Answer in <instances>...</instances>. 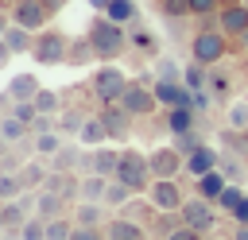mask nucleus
I'll use <instances>...</instances> for the list:
<instances>
[{"label": "nucleus", "mask_w": 248, "mask_h": 240, "mask_svg": "<svg viewBox=\"0 0 248 240\" xmlns=\"http://www.w3.org/2000/svg\"><path fill=\"white\" fill-rule=\"evenodd\" d=\"M85 39H89V46H93V54L97 58H116V54H124V46H128V35H124V23H116V19H108L105 12L89 23V31H85Z\"/></svg>", "instance_id": "obj_1"}, {"label": "nucleus", "mask_w": 248, "mask_h": 240, "mask_svg": "<svg viewBox=\"0 0 248 240\" xmlns=\"http://www.w3.org/2000/svg\"><path fill=\"white\" fill-rule=\"evenodd\" d=\"M31 58H35L39 66H62V62H70V39H66V31L43 27V31L35 35Z\"/></svg>", "instance_id": "obj_2"}, {"label": "nucleus", "mask_w": 248, "mask_h": 240, "mask_svg": "<svg viewBox=\"0 0 248 240\" xmlns=\"http://www.w3.org/2000/svg\"><path fill=\"white\" fill-rule=\"evenodd\" d=\"M225 54H229V35L221 27H202L190 39V58L202 62V66H217Z\"/></svg>", "instance_id": "obj_3"}, {"label": "nucleus", "mask_w": 248, "mask_h": 240, "mask_svg": "<svg viewBox=\"0 0 248 240\" xmlns=\"http://www.w3.org/2000/svg\"><path fill=\"white\" fill-rule=\"evenodd\" d=\"M116 178H120V182H128L136 194H143V190L155 182V174H151V159H147V155H140L136 147H124V151H120Z\"/></svg>", "instance_id": "obj_4"}, {"label": "nucleus", "mask_w": 248, "mask_h": 240, "mask_svg": "<svg viewBox=\"0 0 248 240\" xmlns=\"http://www.w3.org/2000/svg\"><path fill=\"white\" fill-rule=\"evenodd\" d=\"M89 89H93V97H97V101H105V105H116V101H120V93L128 89V77H124V70H120V66L105 62L101 70H93V81H89Z\"/></svg>", "instance_id": "obj_5"}, {"label": "nucleus", "mask_w": 248, "mask_h": 240, "mask_svg": "<svg viewBox=\"0 0 248 240\" xmlns=\"http://www.w3.org/2000/svg\"><path fill=\"white\" fill-rule=\"evenodd\" d=\"M178 221H182V225H190V228H198V232H213V225H217L213 201H209V197H202V194L186 197V201H182V209H178Z\"/></svg>", "instance_id": "obj_6"}, {"label": "nucleus", "mask_w": 248, "mask_h": 240, "mask_svg": "<svg viewBox=\"0 0 248 240\" xmlns=\"http://www.w3.org/2000/svg\"><path fill=\"white\" fill-rule=\"evenodd\" d=\"M147 201H151L155 213H178L186 197H182V190H178L174 178H155V182L147 186Z\"/></svg>", "instance_id": "obj_7"}, {"label": "nucleus", "mask_w": 248, "mask_h": 240, "mask_svg": "<svg viewBox=\"0 0 248 240\" xmlns=\"http://www.w3.org/2000/svg\"><path fill=\"white\" fill-rule=\"evenodd\" d=\"M116 105H120L128 116H151L159 101H155V89H147L143 81H128V89L120 93V101H116Z\"/></svg>", "instance_id": "obj_8"}, {"label": "nucleus", "mask_w": 248, "mask_h": 240, "mask_svg": "<svg viewBox=\"0 0 248 240\" xmlns=\"http://www.w3.org/2000/svg\"><path fill=\"white\" fill-rule=\"evenodd\" d=\"M147 159H151V174L155 178H174V174L186 170V155L178 147H155Z\"/></svg>", "instance_id": "obj_9"}, {"label": "nucleus", "mask_w": 248, "mask_h": 240, "mask_svg": "<svg viewBox=\"0 0 248 240\" xmlns=\"http://www.w3.org/2000/svg\"><path fill=\"white\" fill-rule=\"evenodd\" d=\"M46 19H50V12L43 8V0H16V8H12V23L35 31V35L46 27Z\"/></svg>", "instance_id": "obj_10"}, {"label": "nucleus", "mask_w": 248, "mask_h": 240, "mask_svg": "<svg viewBox=\"0 0 248 240\" xmlns=\"http://www.w3.org/2000/svg\"><path fill=\"white\" fill-rule=\"evenodd\" d=\"M116 166H120V151H112V147H89L81 159V170H93L105 178H116Z\"/></svg>", "instance_id": "obj_11"}, {"label": "nucleus", "mask_w": 248, "mask_h": 240, "mask_svg": "<svg viewBox=\"0 0 248 240\" xmlns=\"http://www.w3.org/2000/svg\"><path fill=\"white\" fill-rule=\"evenodd\" d=\"M221 166V151H213L209 143H202V147H194L190 155H186V174L198 182L202 174H209V170H217Z\"/></svg>", "instance_id": "obj_12"}, {"label": "nucleus", "mask_w": 248, "mask_h": 240, "mask_svg": "<svg viewBox=\"0 0 248 240\" xmlns=\"http://www.w3.org/2000/svg\"><path fill=\"white\" fill-rule=\"evenodd\" d=\"M217 27H221L225 35L244 39V35H248V8H244V0H240V4H225V8L217 12Z\"/></svg>", "instance_id": "obj_13"}, {"label": "nucleus", "mask_w": 248, "mask_h": 240, "mask_svg": "<svg viewBox=\"0 0 248 240\" xmlns=\"http://www.w3.org/2000/svg\"><path fill=\"white\" fill-rule=\"evenodd\" d=\"M105 236L108 240H147V228L132 217H108L105 221Z\"/></svg>", "instance_id": "obj_14"}, {"label": "nucleus", "mask_w": 248, "mask_h": 240, "mask_svg": "<svg viewBox=\"0 0 248 240\" xmlns=\"http://www.w3.org/2000/svg\"><path fill=\"white\" fill-rule=\"evenodd\" d=\"M101 120H105V128H108V139H128V135H132V120H136V116H128L120 105H105Z\"/></svg>", "instance_id": "obj_15"}, {"label": "nucleus", "mask_w": 248, "mask_h": 240, "mask_svg": "<svg viewBox=\"0 0 248 240\" xmlns=\"http://www.w3.org/2000/svg\"><path fill=\"white\" fill-rule=\"evenodd\" d=\"M194 120H198L194 105H174V108H167V128H170V135H186V132H194Z\"/></svg>", "instance_id": "obj_16"}, {"label": "nucleus", "mask_w": 248, "mask_h": 240, "mask_svg": "<svg viewBox=\"0 0 248 240\" xmlns=\"http://www.w3.org/2000/svg\"><path fill=\"white\" fill-rule=\"evenodd\" d=\"M16 174H19L23 190H43V186H46V178H50V166H46L43 159H31V163H23Z\"/></svg>", "instance_id": "obj_17"}, {"label": "nucleus", "mask_w": 248, "mask_h": 240, "mask_svg": "<svg viewBox=\"0 0 248 240\" xmlns=\"http://www.w3.org/2000/svg\"><path fill=\"white\" fill-rule=\"evenodd\" d=\"M66 205H70V201H66L58 190H46V186H43V190H39V201H35V213H39L43 221H50V217H62Z\"/></svg>", "instance_id": "obj_18"}, {"label": "nucleus", "mask_w": 248, "mask_h": 240, "mask_svg": "<svg viewBox=\"0 0 248 240\" xmlns=\"http://www.w3.org/2000/svg\"><path fill=\"white\" fill-rule=\"evenodd\" d=\"M105 201H74V221L89 228H105Z\"/></svg>", "instance_id": "obj_19"}, {"label": "nucleus", "mask_w": 248, "mask_h": 240, "mask_svg": "<svg viewBox=\"0 0 248 240\" xmlns=\"http://www.w3.org/2000/svg\"><path fill=\"white\" fill-rule=\"evenodd\" d=\"M62 143H66V135H62L58 128H50V132H39V135H31V147H35V155H39V159H54V155L62 151Z\"/></svg>", "instance_id": "obj_20"}, {"label": "nucleus", "mask_w": 248, "mask_h": 240, "mask_svg": "<svg viewBox=\"0 0 248 240\" xmlns=\"http://www.w3.org/2000/svg\"><path fill=\"white\" fill-rule=\"evenodd\" d=\"M108 182H112V178L85 170V174H81V190H78V201H105V190H108Z\"/></svg>", "instance_id": "obj_21"}, {"label": "nucleus", "mask_w": 248, "mask_h": 240, "mask_svg": "<svg viewBox=\"0 0 248 240\" xmlns=\"http://www.w3.org/2000/svg\"><path fill=\"white\" fill-rule=\"evenodd\" d=\"M0 139H4V143H12V147H19L23 139H31V124H23L19 116L4 112V120H0Z\"/></svg>", "instance_id": "obj_22"}, {"label": "nucleus", "mask_w": 248, "mask_h": 240, "mask_svg": "<svg viewBox=\"0 0 248 240\" xmlns=\"http://www.w3.org/2000/svg\"><path fill=\"white\" fill-rule=\"evenodd\" d=\"M78 143H85V147H101V143H108V128H105L101 112H97V116H89V120L81 124V132H78Z\"/></svg>", "instance_id": "obj_23"}, {"label": "nucleus", "mask_w": 248, "mask_h": 240, "mask_svg": "<svg viewBox=\"0 0 248 240\" xmlns=\"http://www.w3.org/2000/svg\"><path fill=\"white\" fill-rule=\"evenodd\" d=\"M43 85H39V77L35 74H16L12 81H8V93L16 97V101H35V93H39Z\"/></svg>", "instance_id": "obj_24"}, {"label": "nucleus", "mask_w": 248, "mask_h": 240, "mask_svg": "<svg viewBox=\"0 0 248 240\" xmlns=\"http://www.w3.org/2000/svg\"><path fill=\"white\" fill-rule=\"evenodd\" d=\"M4 39H8L12 54H31V46H35V31H27V27H19V23H12V27L4 31Z\"/></svg>", "instance_id": "obj_25"}, {"label": "nucleus", "mask_w": 248, "mask_h": 240, "mask_svg": "<svg viewBox=\"0 0 248 240\" xmlns=\"http://www.w3.org/2000/svg\"><path fill=\"white\" fill-rule=\"evenodd\" d=\"M225 186H229V174H221V166H217V170H209V174H202V178H198V194H202V197H209V201H217V197H221V190H225Z\"/></svg>", "instance_id": "obj_26"}, {"label": "nucleus", "mask_w": 248, "mask_h": 240, "mask_svg": "<svg viewBox=\"0 0 248 240\" xmlns=\"http://www.w3.org/2000/svg\"><path fill=\"white\" fill-rule=\"evenodd\" d=\"M81 159L85 151H78L74 143H62V151L50 159V170H81Z\"/></svg>", "instance_id": "obj_27"}, {"label": "nucleus", "mask_w": 248, "mask_h": 240, "mask_svg": "<svg viewBox=\"0 0 248 240\" xmlns=\"http://www.w3.org/2000/svg\"><path fill=\"white\" fill-rule=\"evenodd\" d=\"M105 15L128 27V23H136V19H140V8H136V0H108V8H105Z\"/></svg>", "instance_id": "obj_28"}, {"label": "nucleus", "mask_w": 248, "mask_h": 240, "mask_svg": "<svg viewBox=\"0 0 248 240\" xmlns=\"http://www.w3.org/2000/svg\"><path fill=\"white\" fill-rule=\"evenodd\" d=\"M132 194H136V190H132L128 182L112 178V182H108V190H105V205H108V209H116V205H132Z\"/></svg>", "instance_id": "obj_29"}, {"label": "nucleus", "mask_w": 248, "mask_h": 240, "mask_svg": "<svg viewBox=\"0 0 248 240\" xmlns=\"http://www.w3.org/2000/svg\"><path fill=\"white\" fill-rule=\"evenodd\" d=\"M85 120H89V116H85L81 108H62V112H58V132H62V135H78Z\"/></svg>", "instance_id": "obj_30"}, {"label": "nucleus", "mask_w": 248, "mask_h": 240, "mask_svg": "<svg viewBox=\"0 0 248 240\" xmlns=\"http://www.w3.org/2000/svg\"><path fill=\"white\" fill-rule=\"evenodd\" d=\"M74 228H78L74 217H66V213H62V217H50V221H46V240H70Z\"/></svg>", "instance_id": "obj_31"}, {"label": "nucleus", "mask_w": 248, "mask_h": 240, "mask_svg": "<svg viewBox=\"0 0 248 240\" xmlns=\"http://www.w3.org/2000/svg\"><path fill=\"white\" fill-rule=\"evenodd\" d=\"M205 89H209L213 101H225L229 89H232V77H229V74H217V66H209V81H205Z\"/></svg>", "instance_id": "obj_32"}, {"label": "nucleus", "mask_w": 248, "mask_h": 240, "mask_svg": "<svg viewBox=\"0 0 248 240\" xmlns=\"http://www.w3.org/2000/svg\"><path fill=\"white\" fill-rule=\"evenodd\" d=\"M225 124H229L232 132H248V101H244V97L225 108Z\"/></svg>", "instance_id": "obj_33"}, {"label": "nucleus", "mask_w": 248, "mask_h": 240, "mask_svg": "<svg viewBox=\"0 0 248 240\" xmlns=\"http://www.w3.org/2000/svg\"><path fill=\"white\" fill-rule=\"evenodd\" d=\"M23 194V182L16 170H0V201H16Z\"/></svg>", "instance_id": "obj_34"}, {"label": "nucleus", "mask_w": 248, "mask_h": 240, "mask_svg": "<svg viewBox=\"0 0 248 240\" xmlns=\"http://www.w3.org/2000/svg\"><path fill=\"white\" fill-rule=\"evenodd\" d=\"M205 70H209V66H202V62H194V58H190V66L182 70V81L198 93V89H205V81H209V74H205Z\"/></svg>", "instance_id": "obj_35"}, {"label": "nucleus", "mask_w": 248, "mask_h": 240, "mask_svg": "<svg viewBox=\"0 0 248 240\" xmlns=\"http://www.w3.org/2000/svg\"><path fill=\"white\" fill-rule=\"evenodd\" d=\"M19 236H23V240H46V221H43L39 213H31V217L19 225Z\"/></svg>", "instance_id": "obj_36"}, {"label": "nucleus", "mask_w": 248, "mask_h": 240, "mask_svg": "<svg viewBox=\"0 0 248 240\" xmlns=\"http://www.w3.org/2000/svg\"><path fill=\"white\" fill-rule=\"evenodd\" d=\"M58 105H62V101H58V93H54V89H39V93H35V108H39V112L58 116Z\"/></svg>", "instance_id": "obj_37"}, {"label": "nucleus", "mask_w": 248, "mask_h": 240, "mask_svg": "<svg viewBox=\"0 0 248 240\" xmlns=\"http://www.w3.org/2000/svg\"><path fill=\"white\" fill-rule=\"evenodd\" d=\"M240 197H244V190H240V186H232V182H229V186H225V190H221V197H217V201H213V205H217V209H225V213H232V209H236V205H240Z\"/></svg>", "instance_id": "obj_38"}, {"label": "nucleus", "mask_w": 248, "mask_h": 240, "mask_svg": "<svg viewBox=\"0 0 248 240\" xmlns=\"http://www.w3.org/2000/svg\"><path fill=\"white\" fill-rule=\"evenodd\" d=\"M163 240H205V232H198V228H190V225H182V221H178Z\"/></svg>", "instance_id": "obj_39"}, {"label": "nucleus", "mask_w": 248, "mask_h": 240, "mask_svg": "<svg viewBox=\"0 0 248 240\" xmlns=\"http://www.w3.org/2000/svg\"><path fill=\"white\" fill-rule=\"evenodd\" d=\"M163 15H170V19L190 15V0H163Z\"/></svg>", "instance_id": "obj_40"}, {"label": "nucleus", "mask_w": 248, "mask_h": 240, "mask_svg": "<svg viewBox=\"0 0 248 240\" xmlns=\"http://www.w3.org/2000/svg\"><path fill=\"white\" fill-rule=\"evenodd\" d=\"M70 240H108V236H105V228H89V225H78Z\"/></svg>", "instance_id": "obj_41"}, {"label": "nucleus", "mask_w": 248, "mask_h": 240, "mask_svg": "<svg viewBox=\"0 0 248 240\" xmlns=\"http://www.w3.org/2000/svg\"><path fill=\"white\" fill-rule=\"evenodd\" d=\"M174 139H178V151H182V155H190L194 147H202V139H198V132H186V135H174Z\"/></svg>", "instance_id": "obj_42"}, {"label": "nucleus", "mask_w": 248, "mask_h": 240, "mask_svg": "<svg viewBox=\"0 0 248 240\" xmlns=\"http://www.w3.org/2000/svg\"><path fill=\"white\" fill-rule=\"evenodd\" d=\"M217 0H190V15H213Z\"/></svg>", "instance_id": "obj_43"}, {"label": "nucleus", "mask_w": 248, "mask_h": 240, "mask_svg": "<svg viewBox=\"0 0 248 240\" xmlns=\"http://www.w3.org/2000/svg\"><path fill=\"white\" fill-rule=\"evenodd\" d=\"M232 221H236V225H248V194H244V197H240V205L232 209Z\"/></svg>", "instance_id": "obj_44"}, {"label": "nucleus", "mask_w": 248, "mask_h": 240, "mask_svg": "<svg viewBox=\"0 0 248 240\" xmlns=\"http://www.w3.org/2000/svg\"><path fill=\"white\" fill-rule=\"evenodd\" d=\"M155 74H159V77H178L174 62H159V66H155Z\"/></svg>", "instance_id": "obj_45"}, {"label": "nucleus", "mask_w": 248, "mask_h": 240, "mask_svg": "<svg viewBox=\"0 0 248 240\" xmlns=\"http://www.w3.org/2000/svg\"><path fill=\"white\" fill-rule=\"evenodd\" d=\"M43 8H46V12H50V15H58V12H62V8H66V0H43Z\"/></svg>", "instance_id": "obj_46"}, {"label": "nucleus", "mask_w": 248, "mask_h": 240, "mask_svg": "<svg viewBox=\"0 0 248 240\" xmlns=\"http://www.w3.org/2000/svg\"><path fill=\"white\" fill-rule=\"evenodd\" d=\"M8 58H12V46H8V39L0 35V66H8Z\"/></svg>", "instance_id": "obj_47"}, {"label": "nucleus", "mask_w": 248, "mask_h": 240, "mask_svg": "<svg viewBox=\"0 0 248 240\" xmlns=\"http://www.w3.org/2000/svg\"><path fill=\"white\" fill-rule=\"evenodd\" d=\"M0 240H23V236H19V228H4V232H0Z\"/></svg>", "instance_id": "obj_48"}, {"label": "nucleus", "mask_w": 248, "mask_h": 240, "mask_svg": "<svg viewBox=\"0 0 248 240\" xmlns=\"http://www.w3.org/2000/svg\"><path fill=\"white\" fill-rule=\"evenodd\" d=\"M8 27H12V15H4V12H0V35H4Z\"/></svg>", "instance_id": "obj_49"}, {"label": "nucleus", "mask_w": 248, "mask_h": 240, "mask_svg": "<svg viewBox=\"0 0 248 240\" xmlns=\"http://www.w3.org/2000/svg\"><path fill=\"white\" fill-rule=\"evenodd\" d=\"M8 228V213H4V201H0V232Z\"/></svg>", "instance_id": "obj_50"}, {"label": "nucleus", "mask_w": 248, "mask_h": 240, "mask_svg": "<svg viewBox=\"0 0 248 240\" xmlns=\"http://www.w3.org/2000/svg\"><path fill=\"white\" fill-rule=\"evenodd\" d=\"M89 4H93L97 12H105V8H108V0H89Z\"/></svg>", "instance_id": "obj_51"}, {"label": "nucleus", "mask_w": 248, "mask_h": 240, "mask_svg": "<svg viewBox=\"0 0 248 240\" xmlns=\"http://www.w3.org/2000/svg\"><path fill=\"white\" fill-rule=\"evenodd\" d=\"M205 240H217V236H209V232H205Z\"/></svg>", "instance_id": "obj_52"}, {"label": "nucleus", "mask_w": 248, "mask_h": 240, "mask_svg": "<svg viewBox=\"0 0 248 240\" xmlns=\"http://www.w3.org/2000/svg\"><path fill=\"white\" fill-rule=\"evenodd\" d=\"M244 101H248V89H244Z\"/></svg>", "instance_id": "obj_53"}, {"label": "nucleus", "mask_w": 248, "mask_h": 240, "mask_svg": "<svg viewBox=\"0 0 248 240\" xmlns=\"http://www.w3.org/2000/svg\"><path fill=\"white\" fill-rule=\"evenodd\" d=\"M0 120H4V112H0Z\"/></svg>", "instance_id": "obj_54"}, {"label": "nucleus", "mask_w": 248, "mask_h": 240, "mask_svg": "<svg viewBox=\"0 0 248 240\" xmlns=\"http://www.w3.org/2000/svg\"><path fill=\"white\" fill-rule=\"evenodd\" d=\"M244 8H248V0H244Z\"/></svg>", "instance_id": "obj_55"}]
</instances>
